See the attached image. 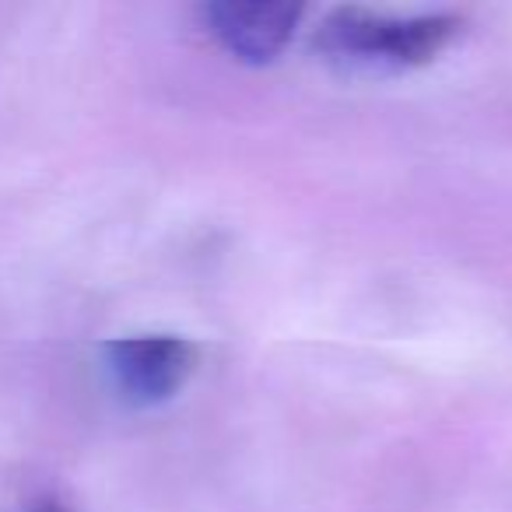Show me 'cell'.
I'll return each instance as SVG.
<instances>
[{"mask_svg": "<svg viewBox=\"0 0 512 512\" xmlns=\"http://www.w3.org/2000/svg\"><path fill=\"white\" fill-rule=\"evenodd\" d=\"M463 18L435 15H386L369 8H334L320 22L313 46L344 71L397 74L425 67L460 36Z\"/></svg>", "mask_w": 512, "mask_h": 512, "instance_id": "cell-1", "label": "cell"}, {"mask_svg": "<svg viewBox=\"0 0 512 512\" xmlns=\"http://www.w3.org/2000/svg\"><path fill=\"white\" fill-rule=\"evenodd\" d=\"M102 362L116 393L134 407L172 400L197 369V344L176 334H137L102 344Z\"/></svg>", "mask_w": 512, "mask_h": 512, "instance_id": "cell-2", "label": "cell"}, {"mask_svg": "<svg viewBox=\"0 0 512 512\" xmlns=\"http://www.w3.org/2000/svg\"><path fill=\"white\" fill-rule=\"evenodd\" d=\"M207 32L232 53L235 60L253 67L274 64L292 43L302 22V4L288 0H214L200 8Z\"/></svg>", "mask_w": 512, "mask_h": 512, "instance_id": "cell-3", "label": "cell"}, {"mask_svg": "<svg viewBox=\"0 0 512 512\" xmlns=\"http://www.w3.org/2000/svg\"><path fill=\"white\" fill-rule=\"evenodd\" d=\"M32 512H64L60 505H53V502H46V505H39V509H32Z\"/></svg>", "mask_w": 512, "mask_h": 512, "instance_id": "cell-4", "label": "cell"}]
</instances>
